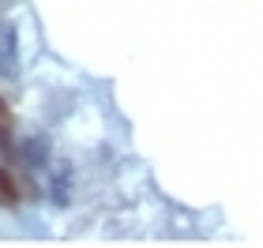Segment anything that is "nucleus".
Segmentation results:
<instances>
[{"label": "nucleus", "instance_id": "nucleus-1", "mask_svg": "<svg viewBox=\"0 0 263 248\" xmlns=\"http://www.w3.org/2000/svg\"><path fill=\"white\" fill-rule=\"evenodd\" d=\"M0 75L15 79L19 75V42H15V27L0 23Z\"/></svg>", "mask_w": 263, "mask_h": 248}, {"label": "nucleus", "instance_id": "nucleus-2", "mask_svg": "<svg viewBox=\"0 0 263 248\" xmlns=\"http://www.w3.org/2000/svg\"><path fill=\"white\" fill-rule=\"evenodd\" d=\"M19 155L27 165H34V169H42L45 162H49V139L45 136H30V139H23L19 143Z\"/></svg>", "mask_w": 263, "mask_h": 248}, {"label": "nucleus", "instance_id": "nucleus-3", "mask_svg": "<svg viewBox=\"0 0 263 248\" xmlns=\"http://www.w3.org/2000/svg\"><path fill=\"white\" fill-rule=\"evenodd\" d=\"M68 199H71V169H64V177H61V173L53 177V203L64 207Z\"/></svg>", "mask_w": 263, "mask_h": 248}, {"label": "nucleus", "instance_id": "nucleus-4", "mask_svg": "<svg viewBox=\"0 0 263 248\" xmlns=\"http://www.w3.org/2000/svg\"><path fill=\"white\" fill-rule=\"evenodd\" d=\"M11 117H8V109H4V105H0V147H8L11 143Z\"/></svg>", "mask_w": 263, "mask_h": 248}]
</instances>
